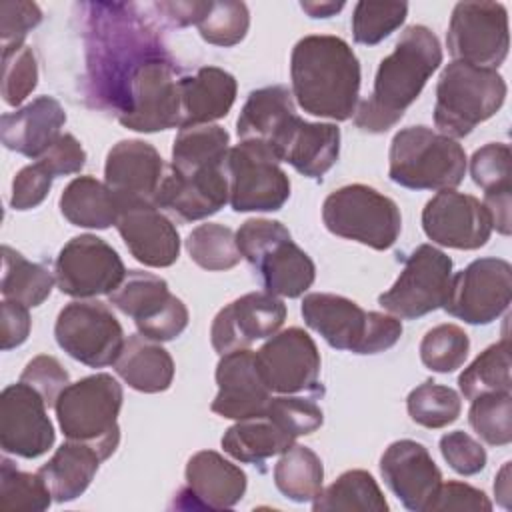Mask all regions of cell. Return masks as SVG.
<instances>
[{
	"mask_svg": "<svg viewBox=\"0 0 512 512\" xmlns=\"http://www.w3.org/2000/svg\"><path fill=\"white\" fill-rule=\"evenodd\" d=\"M84 8L88 10L84 36L92 94L118 118L134 74L148 60L168 52L134 4L92 2Z\"/></svg>",
	"mask_w": 512,
	"mask_h": 512,
	"instance_id": "1",
	"label": "cell"
},
{
	"mask_svg": "<svg viewBox=\"0 0 512 512\" xmlns=\"http://www.w3.org/2000/svg\"><path fill=\"white\" fill-rule=\"evenodd\" d=\"M292 96L320 118L348 120L358 106L360 62L338 36L312 34L296 42L290 56Z\"/></svg>",
	"mask_w": 512,
	"mask_h": 512,
	"instance_id": "2",
	"label": "cell"
},
{
	"mask_svg": "<svg viewBox=\"0 0 512 512\" xmlns=\"http://www.w3.org/2000/svg\"><path fill=\"white\" fill-rule=\"evenodd\" d=\"M440 64L442 48L436 34L422 24L408 26L380 62L370 98L356 106L354 124L370 134L390 130Z\"/></svg>",
	"mask_w": 512,
	"mask_h": 512,
	"instance_id": "3",
	"label": "cell"
},
{
	"mask_svg": "<svg viewBox=\"0 0 512 512\" xmlns=\"http://www.w3.org/2000/svg\"><path fill=\"white\" fill-rule=\"evenodd\" d=\"M506 82L494 68L452 60L444 66L434 104V124L448 138L468 136L506 100Z\"/></svg>",
	"mask_w": 512,
	"mask_h": 512,
	"instance_id": "4",
	"label": "cell"
},
{
	"mask_svg": "<svg viewBox=\"0 0 512 512\" xmlns=\"http://www.w3.org/2000/svg\"><path fill=\"white\" fill-rule=\"evenodd\" d=\"M388 160L390 180L410 190H454L466 174L464 148L428 126L396 132Z\"/></svg>",
	"mask_w": 512,
	"mask_h": 512,
	"instance_id": "5",
	"label": "cell"
},
{
	"mask_svg": "<svg viewBox=\"0 0 512 512\" xmlns=\"http://www.w3.org/2000/svg\"><path fill=\"white\" fill-rule=\"evenodd\" d=\"M54 408L68 440L94 446L102 460L114 454L120 442L118 412L122 408V386L116 378L100 372L68 384Z\"/></svg>",
	"mask_w": 512,
	"mask_h": 512,
	"instance_id": "6",
	"label": "cell"
},
{
	"mask_svg": "<svg viewBox=\"0 0 512 512\" xmlns=\"http://www.w3.org/2000/svg\"><path fill=\"white\" fill-rule=\"evenodd\" d=\"M322 220L332 234L374 250L394 246L402 230L396 202L366 184H348L328 194Z\"/></svg>",
	"mask_w": 512,
	"mask_h": 512,
	"instance_id": "7",
	"label": "cell"
},
{
	"mask_svg": "<svg viewBox=\"0 0 512 512\" xmlns=\"http://www.w3.org/2000/svg\"><path fill=\"white\" fill-rule=\"evenodd\" d=\"M228 202L236 212H274L290 198V180L276 152L262 142H240L226 154Z\"/></svg>",
	"mask_w": 512,
	"mask_h": 512,
	"instance_id": "8",
	"label": "cell"
},
{
	"mask_svg": "<svg viewBox=\"0 0 512 512\" xmlns=\"http://www.w3.org/2000/svg\"><path fill=\"white\" fill-rule=\"evenodd\" d=\"M180 70L170 54L148 60L130 80L118 122L136 132L180 126Z\"/></svg>",
	"mask_w": 512,
	"mask_h": 512,
	"instance_id": "9",
	"label": "cell"
},
{
	"mask_svg": "<svg viewBox=\"0 0 512 512\" xmlns=\"http://www.w3.org/2000/svg\"><path fill=\"white\" fill-rule=\"evenodd\" d=\"M54 336L70 358L90 368L114 364L126 342L112 310L104 302L88 298L74 300L60 310Z\"/></svg>",
	"mask_w": 512,
	"mask_h": 512,
	"instance_id": "10",
	"label": "cell"
},
{
	"mask_svg": "<svg viewBox=\"0 0 512 512\" xmlns=\"http://www.w3.org/2000/svg\"><path fill=\"white\" fill-rule=\"evenodd\" d=\"M452 280V260L432 244H420L404 262L396 282L378 296V304L406 320L444 306Z\"/></svg>",
	"mask_w": 512,
	"mask_h": 512,
	"instance_id": "11",
	"label": "cell"
},
{
	"mask_svg": "<svg viewBox=\"0 0 512 512\" xmlns=\"http://www.w3.org/2000/svg\"><path fill=\"white\" fill-rule=\"evenodd\" d=\"M108 298L114 308L134 318L138 332L150 340H174L188 326L186 304L170 294L166 280L156 274L130 270Z\"/></svg>",
	"mask_w": 512,
	"mask_h": 512,
	"instance_id": "12",
	"label": "cell"
},
{
	"mask_svg": "<svg viewBox=\"0 0 512 512\" xmlns=\"http://www.w3.org/2000/svg\"><path fill=\"white\" fill-rule=\"evenodd\" d=\"M448 52L454 60L498 68L508 56V12L500 2H458L452 10Z\"/></svg>",
	"mask_w": 512,
	"mask_h": 512,
	"instance_id": "13",
	"label": "cell"
},
{
	"mask_svg": "<svg viewBox=\"0 0 512 512\" xmlns=\"http://www.w3.org/2000/svg\"><path fill=\"white\" fill-rule=\"evenodd\" d=\"M512 266L502 258H478L452 274L444 310L466 324H490L510 306Z\"/></svg>",
	"mask_w": 512,
	"mask_h": 512,
	"instance_id": "14",
	"label": "cell"
},
{
	"mask_svg": "<svg viewBox=\"0 0 512 512\" xmlns=\"http://www.w3.org/2000/svg\"><path fill=\"white\" fill-rule=\"evenodd\" d=\"M126 276L118 252L94 234L68 240L54 264V278L62 294L72 298H94L112 294Z\"/></svg>",
	"mask_w": 512,
	"mask_h": 512,
	"instance_id": "15",
	"label": "cell"
},
{
	"mask_svg": "<svg viewBox=\"0 0 512 512\" xmlns=\"http://www.w3.org/2000/svg\"><path fill=\"white\" fill-rule=\"evenodd\" d=\"M256 364L270 392H322L318 388L320 352L302 328L292 326L270 336L256 352Z\"/></svg>",
	"mask_w": 512,
	"mask_h": 512,
	"instance_id": "16",
	"label": "cell"
},
{
	"mask_svg": "<svg viewBox=\"0 0 512 512\" xmlns=\"http://www.w3.org/2000/svg\"><path fill=\"white\" fill-rule=\"evenodd\" d=\"M54 444V426L44 398L28 384L16 382L0 394V446L6 454L38 458Z\"/></svg>",
	"mask_w": 512,
	"mask_h": 512,
	"instance_id": "17",
	"label": "cell"
},
{
	"mask_svg": "<svg viewBox=\"0 0 512 512\" xmlns=\"http://www.w3.org/2000/svg\"><path fill=\"white\" fill-rule=\"evenodd\" d=\"M286 320L284 302L270 292H248L224 306L212 322L210 340L224 356L250 348L252 342L274 336Z\"/></svg>",
	"mask_w": 512,
	"mask_h": 512,
	"instance_id": "18",
	"label": "cell"
},
{
	"mask_svg": "<svg viewBox=\"0 0 512 512\" xmlns=\"http://www.w3.org/2000/svg\"><path fill=\"white\" fill-rule=\"evenodd\" d=\"M422 228L432 242L456 250H476L484 246L492 234L484 204L456 190H440L426 202Z\"/></svg>",
	"mask_w": 512,
	"mask_h": 512,
	"instance_id": "19",
	"label": "cell"
},
{
	"mask_svg": "<svg viewBox=\"0 0 512 512\" xmlns=\"http://www.w3.org/2000/svg\"><path fill=\"white\" fill-rule=\"evenodd\" d=\"M164 178V160L144 140H120L106 156L104 184L114 194L118 210L128 204H154Z\"/></svg>",
	"mask_w": 512,
	"mask_h": 512,
	"instance_id": "20",
	"label": "cell"
},
{
	"mask_svg": "<svg viewBox=\"0 0 512 512\" xmlns=\"http://www.w3.org/2000/svg\"><path fill=\"white\" fill-rule=\"evenodd\" d=\"M380 472L402 506L414 512H426L442 484L440 468L416 440L392 442L380 458Z\"/></svg>",
	"mask_w": 512,
	"mask_h": 512,
	"instance_id": "21",
	"label": "cell"
},
{
	"mask_svg": "<svg viewBox=\"0 0 512 512\" xmlns=\"http://www.w3.org/2000/svg\"><path fill=\"white\" fill-rule=\"evenodd\" d=\"M216 384L218 394L210 404L212 412L230 420H246L266 414L272 392L258 370L256 352L250 348L220 356Z\"/></svg>",
	"mask_w": 512,
	"mask_h": 512,
	"instance_id": "22",
	"label": "cell"
},
{
	"mask_svg": "<svg viewBox=\"0 0 512 512\" xmlns=\"http://www.w3.org/2000/svg\"><path fill=\"white\" fill-rule=\"evenodd\" d=\"M116 228L130 254L144 266L166 268L178 260V230L156 204L140 202L122 206Z\"/></svg>",
	"mask_w": 512,
	"mask_h": 512,
	"instance_id": "23",
	"label": "cell"
},
{
	"mask_svg": "<svg viewBox=\"0 0 512 512\" xmlns=\"http://www.w3.org/2000/svg\"><path fill=\"white\" fill-rule=\"evenodd\" d=\"M228 202V178L224 166L200 170L196 174H178L168 170L156 192L154 204L170 216L192 222L216 214Z\"/></svg>",
	"mask_w": 512,
	"mask_h": 512,
	"instance_id": "24",
	"label": "cell"
},
{
	"mask_svg": "<svg viewBox=\"0 0 512 512\" xmlns=\"http://www.w3.org/2000/svg\"><path fill=\"white\" fill-rule=\"evenodd\" d=\"M246 492V474L240 466L214 450L196 452L186 464V486L180 490L184 508H232Z\"/></svg>",
	"mask_w": 512,
	"mask_h": 512,
	"instance_id": "25",
	"label": "cell"
},
{
	"mask_svg": "<svg viewBox=\"0 0 512 512\" xmlns=\"http://www.w3.org/2000/svg\"><path fill=\"white\" fill-rule=\"evenodd\" d=\"M298 122L292 92L276 84L250 92L236 120V132L240 142H262L280 158Z\"/></svg>",
	"mask_w": 512,
	"mask_h": 512,
	"instance_id": "26",
	"label": "cell"
},
{
	"mask_svg": "<svg viewBox=\"0 0 512 512\" xmlns=\"http://www.w3.org/2000/svg\"><path fill=\"white\" fill-rule=\"evenodd\" d=\"M302 316L306 326L318 332L332 348L362 352V344L370 324V312L354 300L338 294L314 292L302 300Z\"/></svg>",
	"mask_w": 512,
	"mask_h": 512,
	"instance_id": "27",
	"label": "cell"
},
{
	"mask_svg": "<svg viewBox=\"0 0 512 512\" xmlns=\"http://www.w3.org/2000/svg\"><path fill=\"white\" fill-rule=\"evenodd\" d=\"M66 112L52 96H38L30 104L2 114L0 138L8 150L28 158H40L58 138Z\"/></svg>",
	"mask_w": 512,
	"mask_h": 512,
	"instance_id": "28",
	"label": "cell"
},
{
	"mask_svg": "<svg viewBox=\"0 0 512 512\" xmlns=\"http://www.w3.org/2000/svg\"><path fill=\"white\" fill-rule=\"evenodd\" d=\"M236 100V80L230 72L204 66L192 76L180 78V128L212 124L224 118Z\"/></svg>",
	"mask_w": 512,
	"mask_h": 512,
	"instance_id": "29",
	"label": "cell"
},
{
	"mask_svg": "<svg viewBox=\"0 0 512 512\" xmlns=\"http://www.w3.org/2000/svg\"><path fill=\"white\" fill-rule=\"evenodd\" d=\"M114 370L130 388L144 394L164 392L174 380V360L168 350L142 334L124 342Z\"/></svg>",
	"mask_w": 512,
	"mask_h": 512,
	"instance_id": "30",
	"label": "cell"
},
{
	"mask_svg": "<svg viewBox=\"0 0 512 512\" xmlns=\"http://www.w3.org/2000/svg\"><path fill=\"white\" fill-rule=\"evenodd\" d=\"M266 288V292L284 298L302 296L316 278L312 258L290 238H284L270 246L252 264Z\"/></svg>",
	"mask_w": 512,
	"mask_h": 512,
	"instance_id": "31",
	"label": "cell"
},
{
	"mask_svg": "<svg viewBox=\"0 0 512 512\" xmlns=\"http://www.w3.org/2000/svg\"><path fill=\"white\" fill-rule=\"evenodd\" d=\"M340 128L336 124L306 122L300 118L280 160L288 162L296 172L308 178H322L338 160Z\"/></svg>",
	"mask_w": 512,
	"mask_h": 512,
	"instance_id": "32",
	"label": "cell"
},
{
	"mask_svg": "<svg viewBox=\"0 0 512 512\" xmlns=\"http://www.w3.org/2000/svg\"><path fill=\"white\" fill-rule=\"evenodd\" d=\"M100 462L102 458L94 446L68 440L38 472L48 484L56 502H70L90 486Z\"/></svg>",
	"mask_w": 512,
	"mask_h": 512,
	"instance_id": "33",
	"label": "cell"
},
{
	"mask_svg": "<svg viewBox=\"0 0 512 512\" xmlns=\"http://www.w3.org/2000/svg\"><path fill=\"white\" fill-rule=\"evenodd\" d=\"M62 216L80 228L104 230L116 226L118 202L108 186L92 176L74 178L60 196Z\"/></svg>",
	"mask_w": 512,
	"mask_h": 512,
	"instance_id": "34",
	"label": "cell"
},
{
	"mask_svg": "<svg viewBox=\"0 0 512 512\" xmlns=\"http://www.w3.org/2000/svg\"><path fill=\"white\" fill-rule=\"evenodd\" d=\"M294 444V438L280 430L266 414L236 420L222 436V448L228 456L244 464H262L282 454Z\"/></svg>",
	"mask_w": 512,
	"mask_h": 512,
	"instance_id": "35",
	"label": "cell"
},
{
	"mask_svg": "<svg viewBox=\"0 0 512 512\" xmlns=\"http://www.w3.org/2000/svg\"><path fill=\"white\" fill-rule=\"evenodd\" d=\"M230 136L218 124H196L180 128L172 146V170L196 174L206 168L224 166Z\"/></svg>",
	"mask_w": 512,
	"mask_h": 512,
	"instance_id": "36",
	"label": "cell"
},
{
	"mask_svg": "<svg viewBox=\"0 0 512 512\" xmlns=\"http://www.w3.org/2000/svg\"><path fill=\"white\" fill-rule=\"evenodd\" d=\"M314 512H386L388 502L366 470H348L340 474L328 488L320 490L312 500Z\"/></svg>",
	"mask_w": 512,
	"mask_h": 512,
	"instance_id": "37",
	"label": "cell"
},
{
	"mask_svg": "<svg viewBox=\"0 0 512 512\" xmlns=\"http://www.w3.org/2000/svg\"><path fill=\"white\" fill-rule=\"evenodd\" d=\"M54 280L46 266L26 260L10 246H2L0 292L4 300L20 302L28 308L40 306L50 296Z\"/></svg>",
	"mask_w": 512,
	"mask_h": 512,
	"instance_id": "38",
	"label": "cell"
},
{
	"mask_svg": "<svg viewBox=\"0 0 512 512\" xmlns=\"http://www.w3.org/2000/svg\"><path fill=\"white\" fill-rule=\"evenodd\" d=\"M322 480V460L302 444L286 448L274 466V484L292 502H312L322 490Z\"/></svg>",
	"mask_w": 512,
	"mask_h": 512,
	"instance_id": "39",
	"label": "cell"
},
{
	"mask_svg": "<svg viewBox=\"0 0 512 512\" xmlns=\"http://www.w3.org/2000/svg\"><path fill=\"white\" fill-rule=\"evenodd\" d=\"M458 386L466 400H474L492 392H510L512 380L508 340L504 338L502 342L492 344L480 352L474 362L458 376Z\"/></svg>",
	"mask_w": 512,
	"mask_h": 512,
	"instance_id": "40",
	"label": "cell"
},
{
	"mask_svg": "<svg viewBox=\"0 0 512 512\" xmlns=\"http://www.w3.org/2000/svg\"><path fill=\"white\" fill-rule=\"evenodd\" d=\"M186 250L192 262L204 270H230L242 258L236 246V234L216 222L196 226L186 238Z\"/></svg>",
	"mask_w": 512,
	"mask_h": 512,
	"instance_id": "41",
	"label": "cell"
},
{
	"mask_svg": "<svg viewBox=\"0 0 512 512\" xmlns=\"http://www.w3.org/2000/svg\"><path fill=\"white\" fill-rule=\"evenodd\" d=\"M52 492L40 472H22L8 458L0 466V504L2 510L42 512L52 502Z\"/></svg>",
	"mask_w": 512,
	"mask_h": 512,
	"instance_id": "42",
	"label": "cell"
},
{
	"mask_svg": "<svg viewBox=\"0 0 512 512\" xmlns=\"http://www.w3.org/2000/svg\"><path fill=\"white\" fill-rule=\"evenodd\" d=\"M406 408L416 424L424 428H444L458 420L462 400L456 390L426 380L408 394Z\"/></svg>",
	"mask_w": 512,
	"mask_h": 512,
	"instance_id": "43",
	"label": "cell"
},
{
	"mask_svg": "<svg viewBox=\"0 0 512 512\" xmlns=\"http://www.w3.org/2000/svg\"><path fill=\"white\" fill-rule=\"evenodd\" d=\"M468 422L490 446H506L512 440V396L510 392L482 394L470 400Z\"/></svg>",
	"mask_w": 512,
	"mask_h": 512,
	"instance_id": "44",
	"label": "cell"
},
{
	"mask_svg": "<svg viewBox=\"0 0 512 512\" xmlns=\"http://www.w3.org/2000/svg\"><path fill=\"white\" fill-rule=\"evenodd\" d=\"M470 350L468 334L456 324H438L420 342V360L432 372L448 374L458 370Z\"/></svg>",
	"mask_w": 512,
	"mask_h": 512,
	"instance_id": "45",
	"label": "cell"
},
{
	"mask_svg": "<svg viewBox=\"0 0 512 512\" xmlns=\"http://www.w3.org/2000/svg\"><path fill=\"white\" fill-rule=\"evenodd\" d=\"M406 2H356L352 34L358 44L374 46L388 38L406 20Z\"/></svg>",
	"mask_w": 512,
	"mask_h": 512,
	"instance_id": "46",
	"label": "cell"
},
{
	"mask_svg": "<svg viewBox=\"0 0 512 512\" xmlns=\"http://www.w3.org/2000/svg\"><path fill=\"white\" fill-rule=\"evenodd\" d=\"M200 36L214 46H234L244 40L250 26V12L244 2H210L206 14L198 20Z\"/></svg>",
	"mask_w": 512,
	"mask_h": 512,
	"instance_id": "47",
	"label": "cell"
},
{
	"mask_svg": "<svg viewBox=\"0 0 512 512\" xmlns=\"http://www.w3.org/2000/svg\"><path fill=\"white\" fill-rule=\"evenodd\" d=\"M266 416L292 438L312 434L324 422L322 408L312 398L290 394L270 398L266 406Z\"/></svg>",
	"mask_w": 512,
	"mask_h": 512,
	"instance_id": "48",
	"label": "cell"
},
{
	"mask_svg": "<svg viewBox=\"0 0 512 512\" xmlns=\"http://www.w3.org/2000/svg\"><path fill=\"white\" fill-rule=\"evenodd\" d=\"M38 84V66L30 46L2 52V96L8 106H18Z\"/></svg>",
	"mask_w": 512,
	"mask_h": 512,
	"instance_id": "49",
	"label": "cell"
},
{
	"mask_svg": "<svg viewBox=\"0 0 512 512\" xmlns=\"http://www.w3.org/2000/svg\"><path fill=\"white\" fill-rule=\"evenodd\" d=\"M470 174L474 184L484 188V192L510 186V146L504 142H490L478 148L470 160Z\"/></svg>",
	"mask_w": 512,
	"mask_h": 512,
	"instance_id": "50",
	"label": "cell"
},
{
	"mask_svg": "<svg viewBox=\"0 0 512 512\" xmlns=\"http://www.w3.org/2000/svg\"><path fill=\"white\" fill-rule=\"evenodd\" d=\"M20 382L32 386L50 408L56 406L58 396L70 384V376L54 356L40 354L26 364L20 374Z\"/></svg>",
	"mask_w": 512,
	"mask_h": 512,
	"instance_id": "51",
	"label": "cell"
},
{
	"mask_svg": "<svg viewBox=\"0 0 512 512\" xmlns=\"http://www.w3.org/2000/svg\"><path fill=\"white\" fill-rule=\"evenodd\" d=\"M40 20H42V10L34 2H26V0L0 2L2 52L24 46L26 34L34 26H38Z\"/></svg>",
	"mask_w": 512,
	"mask_h": 512,
	"instance_id": "52",
	"label": "cell"
},
{
	"mask_svg": "<svg viewBox=\"0 0 512 512\" xmlns=\"http://www.w3.org/2000/svg\"><path fill=\"white\" fill-rule=\"evenodd\" d=\"M440 454L448 466L462 476L478 474L486 466L484 446L462 430L448 432L440 438Z\"/></svg>",
	"mask_w": 512,
	"mask_h": 512,
	"instance_id": "53",
	"label": "cell"
},
{
	"mask_svg": "<svg viewBox=\"0 0 512 512\" xmlns=\"http://www.w3.org/2000/svg\"><path fill=\"white\" fill-rule=\"evenodd\" d=\"M290 238L288 228L278 220L250 218L236 232V246L250 264H254L270 246Z\"/></svg>",
	"mask_w": 512,
	"mask_h": 512,
	"instance_id": "54",
	"label": "cell"
},
{
	"mask_svg": "<svg viewBox=\"0 0 512 512\" xmlns=\"http://www.w3.org/2000/svg\"><path fill=\"white\" fill-rule=\"evenodd\" d=\"M52 174L46 170L42 162H34L24 166L12 182V196L10 206L16 210H30L44 202L48 190L52 186Z\"/></svg>",
	"mask_w": 512,
	"mask_h": 512,
	"instance_id": "55",
	"label": "cell"
},
{
	"mask_svg": "<svg viewBox=\"0 0 512 512\" xmlns=\"http://www.w3.org/2000/svg\"><path fill=\"white\" fill-rule=\"evenodd\" d=\"M438 510H472V512H490L492 502L488 496L464 482H442L428 504L426 512H438Z\"/></svg>",
	"mask_w": 512,
	"mask_h": 512,
	"instance_id": "56",
	"label": "cell"
},
{
	"mask_svg": "<svg viewBox=\"0 0 512 512\" xmlns=\"http://www.w3.org/2000/svg\"><path fill=\"white\" fill-rule=\"evenodd\" d=\"M52 176L76 174L86 164V150L72 134H60V138L38 158Z\"/></svg>",
	"mask_w": 512,
	"mask_h": 512,
	"instance_id": "57",
	"label": "cell"
},
{
	"mask_svg": "<svg viewBox=\"0 0 512 512\" xmlns=\"http://www.w3.org/2000/svg\"><path fill=\"white\" fill-rule=\"evenodd\" d=\"M30 334V314L28 306L12 300H2L0 304V346L2 350H12L26 342Z\"/></svg>",
	"mask_w": 512,
	"mask_h": 512,
	"instance_id": "58",
	"label": "cell"
},
{
	"mask_svg": "<svg viewBox=\"0 0 512 512\" xmlns=\"http://www.w3.org/2000/svg\"><path fill=\"white\" fill-rule=\"evenodd\" d=\"M402 336V324L398 318L382 312H370L368 332L360 354H378L392 348Z\"/></svg>",
	"mask_w": 512,
	"mask_h": 512,
	"instance_id": "59",
	"label": "cell"
},
{
	"mask_svg": "<svg viewBox=\"0 0 512 512\" xmlns=\"http://www.w3.org/2000/svg\"><path fill=\"white\" fill-rule=\"evenodd\" d=\"M510 200H512V192L510 186L504 188H494V190H486L484 192V208L490 216V224L492 228H496V232L508 236L510 228H512V220H510Z\"/></svg>",
	"mask_w": 512,
	"mask_h": 512,
	"instance_id": "60",
	"label": "cell"
},
{
	"mask_svg": "<svg viewBox=\"0 0 512 512\" xmlns=\"http://www.w3.org/2000/svg\"><path fill=\"white\" fill-rule=\"evenodd\" d=\"M210 2H158L154 8H158L166 20H170L176 26H188L198 24V20L206 14Z\"/></svg>",
	"mask_w": 512,
	"mask_h": 512,
	"instance_id": "61",
	"label": "cell"
},
{
	"mask_svg": "<svg viewBox=\"0 0 512 512\" xmlns=\"http://www.w3.org/2000/svg\"><path fill=\"white\" fill-rule=\"evenodd\" d=\"M300 8L312 18H330L344 8V2H300Z\"/></svg>",
	"mask_w": 512,
	"mask_h": 512,
	"instance_id": "62",
	"label": "cell"
},
{
	"mask_svg": "<svg viewBox=\"0 0 512 512\" xmlns=\"http://www.w3.org/2000/svg\"><path fill=\"white\" fill-rule=\"evenodd\" d=\"M508 478H510V462H506L502 466V470L498 472L496 482H494V494L504 508H510V480Z\"/></svg>",
	"mask_w": 512,
	"mask_h": 512,
	"instance_id": "63",
	"label": "cell"
}]
</instances>
